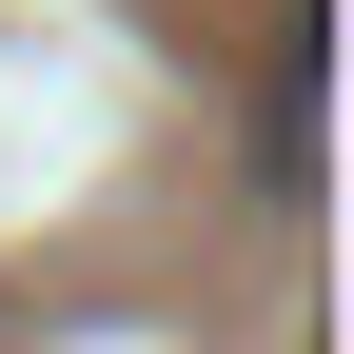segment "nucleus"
<instances>
[{
	"mask_svg": "<svg viewBox=\"0 0 354 354\" xmlns=\"http://www.w3.org/2000/svg\"><path fill=\"white\" fill-rule=\"evenodd\" d=\"M315 59H335V0H276V79H256V197H315Z\"/></svg>",
	"mask_w": 354,
	"mask_h": 354,
	"instance_id": "f257e3e1",
	"label": "nucleus"
}]
</instances>
